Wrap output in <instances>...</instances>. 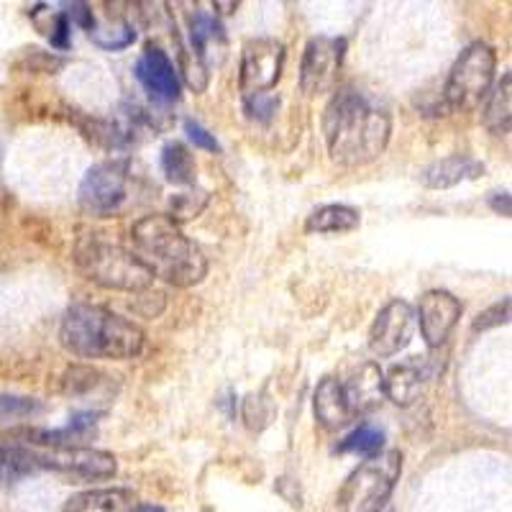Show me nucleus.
Wrapping results in <instances>:
<instances>
[{"label": "nucleus", "mask_w": 512, "mask_h": 512, "mask_svg": "<svg viewBox=\"0 0 512 512\" xmlns=\"http://www.w3.org/2000/svg\"><path fill=\"white\" fill-rule=\"evenodd\" d=\"M328 154L341 167H364L384 154L392 136L390 111L359 88H341L323 111Z\"/></svg>", "instance_id": "obj_1"}, {"label": "nucleus", "mask_w": 512, "mask_h": 512, "mask_svg": "<svg viewBox=\"0 0 512 512\" xmlns=\"http://www.w3.org/2000/svg\"><path fill=\"white\" fill-rule=\"evenodd\" d=\"M59 344L80 359H134L144 349V331L103 305L75 303L59 326Z\"/></svg>", "instance_id": "obj_2"}, {"label": "nucleus", "mask_w": 512, "mask_h": 512, "mask_svg": "<svg viewBox=\"0 0 512 512\" xmlns=\"http://www.w3.org/2000/svg\"><path fill=\"white\" fill-rule=\"evenodd\" d=\"M131 241L136 259L169 285L192 287L208 274L203 251L169 216H146L136 221L131 228Z\"/></svg>", "instance_id": "obj_3"}, {"label": "nucleus", "mask_w": 512, "mask_h": 512, "mask_svg": "<svg viewBox=\"0 0 512 512\" xmlns=\"http://www.w3.org/2000/svg\"><path fill=\"white\" fill-rule=\"evenodd\" d=\"M75 262L90 282L116 292H144L152 287L154 274L136 259L134 251L100 239H82Z\"/></svg>", "instance_id": "obj_4"}, {"label": "nucleus", "mask_w": 512, "mask_h": 512, "mask_svg": "<svg viewBox=\"0 0 512 512\" xmlns=\"http://www.w3.org/2000/svg\"><path fill=\"white\" fill-rule=\"evenodd\" d=\"M402 474V454L397 448L364 459L338 489V512H379L390 502Z\"/></svg>", "instance_id": "obj_5"}, {"label": "nucleus", "mask_w": 512, "mask_h": 512, "mask_svg": "<svg viewBox=\"0 0 512 512\" xmlns=\"http://www.w3.org/2000/svg\"><path fill=\"white\" fill-rule=\"evenodd\" d=\"M497 72V54L489 44H472L459 54L448 72L443 100L451 111H474L487 100Z\"/></svg>", "instance_id": "obj_6"}, {"label": "nucleus", "mask_w": 512, "mask_h": 512, "mask_svg": "<svg viewBox=\"0 0 512 512\" xmlns=\"http://www.w3.org/2000/svg\"><path fill=\"white\" fill-rule=\"evenodd\" d=\"M128 198H131V169L121 159L100 162L88 169L77 192L80 208L93 218L118 216L126 208Z\"/></svg>", "instance_id": "obj_7"}, {"label": "nucleus", "mask_w": 512, "mask_h": 512, "mask_svg": "<svg viewBox=\"0 0 512 512\" xmlns=\"http://www.w3.org/2000/svg\"><path fill=\"white\" fill-rule=\"evenodd\" d=\"M36 456H39L41 472H54L59 477L70 479L72 484L111 479L118 472L116 456L90 446L36 448Z\"/></svg>", "instance_id": "obj_8"}, {"label": "nucleus", "mask_w": 512, "mask_h": 512, "mask_svg": "<svg viewBox=\"0 0 512 512\" xmlns=\"http://www.w3.org/2000/svg\"><path fill=\"white\" fill-rule=\"evenodd\" d=\"M285 44L277 39H249L241 49L239 90L246 98L272 93L285 70Z\"/></svg>", "instance_id": "obj_9"}, {"label": "nucleus", "mask_w": 512, "mask_h": 512, "mask_svg": "<svg viewBox=\"0 0 512 512\" xmlns=\"http://www.w3.org/2000/svg\"><path fill=\"white\" fill-rule=\"evenodd\" d=\"M344 49L346 41L331 36H313L305 44L303 62H300V90L305 95H320L336 88Z\"/></svg>", "instance_id": "obj_10"}, {"label": "nucleus", "mask_w": 512, "mask_h": 512, "mask_svg": "<svg viewBox=\"0 0 512 512\" xmlns=\"http://www.w3.org/2000/svg\"><path fill=\"white\" fill-rule=\"evenodd\" d=\"M415 310L405 300H390L369 328V349L374 356H395L413 341Z\"/></svg>", "instance_id": "obj_11"}, {"label": "nucleus", "mask_w": 512, "mask_h": 512, "mask_svg": "<svg viewBox=\"0 0 512 512\" xmlns=\"http://www.w3.org/2000/svg\"><path fill=\"white\" fill-rule=\"evenodd\" d=\"M459 297H454L446 290H428L418 303V320L420 333H423L425 344L431 349L446 344V338L456 328L461 318Z\"/></svg>", "instance_id": "obj_12"}, {"label": "nucleus", "mask_w": 512, "mask_h": 512, "mask_svg": "<svg viewBox=\"0 0 512 512\" xmlns=\"http://www.w3.org/2000/svg\"><path fill=\"white\" fill-rule=\"evenodd\" d=\"M134 75L141 88L152 95L154 100L172 103V100L180 98L182 82L180 75H177L175 62L167 57V52H162L154 44H146L144 52L139 54L134 64Z\"/></svg>", "instance_id": "obj_13"}, {"label": "nucleus", "mask_w": 512, "mask_h": 512, "mask_svg": "<svg viewBox=\"0 0 512 512\" xmlns=\"http://www.w3.org/2000/svg\"><path fill=\"white\" fill-rule=\"evenodd\" d=\"M351 415H364L382 402L384 395V374L374 361H359L349 369V377L341 382Z\"/></svg>", "instance_id": "obj_14"}, {"label": "nucleus", "mask_w": 512, "mask_h": 512, "mask_svg": "<svg viewBox=\"0 0 512 512\" xmlns=\"http://www.w3.org/2000/svg\"><path fill=\"white\" fill-rule=\"evenodd\" d=\"M484 175V164L469 154H451L431 162L420 172V182L431 190H448L461 182L479 180Z\"/></svg>", "instance_id": "obj_15"}, {"label": "nucleus", "mask_w": 512, "mask_h": 512, "mask_svg": "<svg viewBox=\"0 0 512 512\" xmlns=\"http://www.w3.org/2000/svg\"><path fill=\"white\" fill-rule=\"evenodd\" d=\"M313 408L318 423L326 428V431H338L354 420L349 410V402H346L344 387H341V379L338 377H326L318 384L313 397Z\"/></svg>", "instance_id": "obj_16"}, {"label": "nucleus", "mask_w": 512, "mask_h": 512, "mask_svg": "<svg viewBox=\"0 0 512 512\" xmlns=\"http://www.w3.org/2000/svg\"><path fill=\"white\" fill-rule=\"evenodd\" d=\"M139 507V497L131 489H88L70 497L62 512H134Z\"/></svg>", "instance_id": "obj_17"}, {"label": "nucleus", "mask_w": 512, "mask_h": 512, "mask_svg": "<svg viewBox=\"0 0 512 512\" xmlns=\"http://www.w3.org/2000/svg\"><path fill=\"white\" fill-rule=\"evenodd\" d=\"M425 384V369L418 359L402 361L395 364L390 372L384 374V395L390 397L395 405L400 408H408L420 397Z\"/></svg>", "instance_id": "obj_18"}, {"label": "nucleus", "mask_w": 512, "mask_h": 512, "mask_svg": "<svg viewBox=\"0 0 512 512\" xmlns=\"http://www.w3.org/2000/svg\"><path fill=\"white\" fill-rule=\"evenodd\" d=\"M187 31H190V52L200 59L210 70V52H223L226 49V34L218 18L208 16L203 11L187 13Z\"/></svg>", "instance_id": "obj_19"}, {"label": "nucleus", "mask_w": 512, "mask_h": 512, "mask_svg": "<svg viewBox=\"0 0 512 512\" xmlns=\"http://www.w3.org/2000/svg\"><path fill=\"white\" fill-rule=\"evenodd\" d=\"M41 472L36 448L24 446V443L3 441L0 443V489H8L21 479L34 477Z\"/></svg>", "instance_id": "obj_20"}, {"label": "nucleus", "mask_w": 512, "mask_h": 512, "mask_svg": "<svg viewBox=\"0 0 512 512\" xmlns=\"http://www.w3.org/2000/svg\"><path fill=\"white\" fill-rule=\"evenodd\" d=\"M361 226V213L351 205H323L305 221L308 233H351Z\"/></svg>", "instance_id": "obj_21"}, {"label": "nucleus", "mask_w": 512, "mask_h": 512, "mask_svg": "<svg viewBox=\"0 0 512 512\" xmlns=\"http://www.w3.org/2000/svg\"><path fill=\"white\" fill-rule=\"evenodd\" d=\"M510 72L502 75L495 88L489 90L487 105H484V126L497 136L510 134V121H512V88H510Z\"/></svg>", "instance_id": "obj_22"}, {"label": "nucleus", "mask_w": 512, "mask_h": 512, "mask_svg": "<svg viewBox=\"0 0 512 512\" xmlns=\"http://www.w3.org/2000/svg\"><path fill=\"white\" fill-rule=\"evenodd\" d=\"M29 18L31 24L39 29V34L47 36L49 44H52L54 49H59V52H67V49H70L72 24L70 18H67V13L57 11V8L47 6V3H39V6L29 8Z\"/></svg>", "instance_id": "obj_23"}, {"label": "nucleus", "mask_w": 512, "mask_h": 512, "mask_svg": "<svg viewBox=\"0 0 512 512\" xmlns=\"http://www.w3.org/2000/svg\"><path fill=\"white\" fill-rule=\"evenodd\" d=\"M93 44H98L105 52H118V49L131 47L136 41V26L126 21L123 16L111 18H95L93 29L88 31Z\"/></svg>", "instance_id": "obj_24"}, {"label": "nucleus", "mask_w": 512, "mask_h": 512, "mask_svg": "<svg viewBox=\"0 0 512 512\" xmlns=\"http://www.w3.org/2000/svg\"><path fill=\"white\" fill-rule=\"evenodd\" d=\"M159 167H162V175L167 177L172 185H195V159H192L190 149L180 141H172L162 149V157H159Z\"/></svg>", "instance_id": "obj_25"}, {"label": "nucleus", "mask_w": 512, "mask_h": 512, "mask_svg": "<svg viewBox=\"0 0 512 512\" xmlns=\"http://www.w3.org/2000/svg\"><path fill=\"white\" fill-rule=\"evenodd\" d=\"M384 448V433L374 425L364 423L359 425L356 431H351L344 441L338 443L336 451L338 454H354L361 456V459H374V456L382 454Z\"/></svg>", "instance_id": "obj_26"}, {"label": "nucleus", "mask_w": 512, "mask_h": 512, "mask_svg": "<svg viewBox=\"0 0 512 512\" xmlns=\"http://www.w3.org/2000/svg\"><path fill=\"white\" fill-rule=\"evenodd\" d=\"M44 413V402L24 395H0V423H21Z\"/></svg>", "instance_id": "obj_27"}, {"label": "nucleus", "mask_w": 512, "mask_h": 512, "mask_svg": "<svg viewBox=\"0 0 512 512\" xmlns=\"http://www.w3.org/2000/svg\"><path fill=\"white\" fill-rule=\"evenodd\" d=\"M205 205H208V192L205 190L180 192V195H175L172 203H169V218L180 226V223L198 218L205 210Z\"/></svg>", "instance_id": "obj_28"}, {"label": "nucleus", "mask_w": 512, "mask_h": 512, "mask_svg": "<svg viewBox=\"0 0 512 512\" xmlns=\"http://www.w3.org/2000/svg\"><path fill=\"white\" fill-rule=\"evenodd\" d=\"M108 384V377L90 367H75L67 372V379H64V390L70 392L72 397H82V395H90V392H98L100 387Z\"/></svg>", "instance_id": "obj_29"}, {"label": "nucleus", "mask_w": 512, "mask_h": 512, "mask_svg": "<svg viewBox=\"0 0 512 512\" xmlns=\"http://www.w3.org/2000/svg\"><path fill=\"white\" fill-rule=\"evenodd\" d=\"M177 75H182L187 88L195 90V93H203V90L208 88V67H205V64L187 47H180V67H177Z\"/></svg>", "instance_id": "obj_30"}, {"label": "nucleus", "mask_w": 512, "mask_h": 512, "mask_svg": "<svg viewBox=\"0 0 512 512\" xmlns=\"http://www.w3.org/2000/svg\"><path fill=\"white\" fill-rule=\"evenodd\" d=\"M241 418H244L249 431H262L272 423L274 418V405L264 395H249L241 405Z\"/></svg>", "instance_id": "obj_31"}, {"label": "nucleus", "mask_w": 512, "mask_h": 512, "mask_svg": "<svg viewBox=\"0 0 512 512\" xmlns=\"http://www.w3.org/2000/svg\"><path fill=\"white\" fill-rule=\"evenodd\" d=\"M502 323H510V300H502V303L492 305L489 310H484V313L477 315V320H474V331H489V328H497L502 326Z\"/></svg>", "instance_id": "obj_32"}, {"label": "nucleus", "mask_w": 512, "mask_h": 512, "mask_svg": "<svg viewBox=\"0 0 512 512\" xmlns=\"http://www.w3.org/2000/svg\"><path fill=\"white\" fill-rule=\"evenodd\" d=\"M277 105H280V98H274L272 93L254 95V98L244 100L246 116L254 118V121H269V118H272V113L277 111Z\"/></svg>", "instance_id": "obj_33"}, {"label": "nucleus", "mask_w": 512, "mask_h": 512, "mask_svg": "<svg viewBox=\"0 0 512 512\" xmlns=\"http://www.w3.org/2000/svg\"><path fill=\"white\" fill-rule=\"evenodd\" d=\"M185 134L187 139L198 146V149H203V152H213V154L221 152V144H218L216 136L210 134L205 126H200L198 121H192V118H185Z\"/></svg>", "instance_id": "obj_34"}, {"label": "nucleus", "mask_w": 512, "mask_h": 512, "mask_svg": "<svg viewBox=\"0 0 512 512\" xmlns=\"http://www.w3.org/2000/svg\"><path fill=\"white\" fill-rule=\"evenodd\" d=\"M487 203L489 208L495 210L497 216L510 218V192H489Z\"/></svg>", "instance_id": "obj_35"}, {"label": "nucleus", "mask_w": 512, "mask_h": 512, "mask_svg": "<svg viewBox=\"0 0 512 512\" xmlns=\"http://www.w3.org/2000/svg\"><path fill=\"white\" fill-rule=\"evenodd\" d=\"M213 8H221L223 16H228V13H233L239 8V3H221V0H218V3H213Z\"/></svg>", "instance_id": "obj_36"}, {"label": "nucleus", "mask_w": 512, "mask_h": 512, "mask_svg": "<svg viewBox=\"0 0 512 512\" xmlns=\"http://www.w3.org/2000/svg\"><path fill=\"white\" fill-rule=\"evenodd\" d=\"M134 512H164V507H159V505H141V502H139V507H136Z\"/></svg>", "instance_id": "obj_37"}]
</instances>
